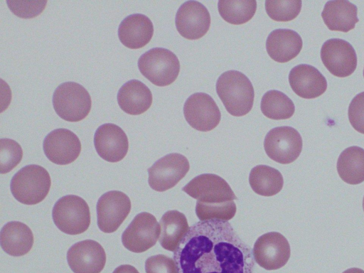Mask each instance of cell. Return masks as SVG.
<instances>
[{
  "label": "cell",
  "mask_w": 364,
  "mask_h": 273,
  "mask_svg": "<svg viewBox=\"0 0 364 273\" xmlns=\"http://www.w3.org/2000/svg\"><path fill=\"white\" fill-rule=\"evenodd\" d=\"M220 16L228 23L243 24L254 16L257 10L255 0H220L218 4Z\"/></svg>",
  "instance_id": "29"
},
{
  "label": "cell",
  "mask_w": 364,
  "mask_h": 273,
  "mask_svg": "<svg viewBox=\"0 0 364 273\" xmlns=\"http://www.w3.org/2000/svg\"><path fill=\"white\" fill-rule=\"evenodd\" d=\"M236 213V205L233 200L221 203H205L196 202V213L200 221L220 220L228 221Z\"/></svg>",
  "instance_id": "30"
},
{
  "label": "cell",
  "mask_w": 364,
  "mask_h": 273,
  "mask_svg": "<svg viewBox=\"0 0 364 273\" xmlns=\"http://www.w3.org/2000/svg\"><path fill=\"white\" fill-rule=\"evenodd\" d=\"M6 4L16 16L23 18H32L42 13L47 1H6Z\"/></svg>",
  "instance_id": "33"
},
{
  "label": "cell",
  "mask_w": 364,
  "mask_h": 273,
  "mask_svg": "<svg viewBox=\"0 0 364 273\" xmlns=\"http://www.w3.org/2000/svg\"><path fill=\"white\" fill-rule=\"evenodd\" d=\"M189 162L178 153L164 156L148 168V182L156 191L163 192L175 186L188 173Z\"/></svg>",
  "instance_id": "8"
},
{
  "label": "cell",
  "mask_w": 364,
  "mask_h": 273,
  "mask_svg": "<svg viewBox=\"0 0 364 273\" xmlns=\"http://www.w3.org/2000/svg\"><path fill=\"white\" fill-rule=\"evenodd\" d=\"M302 146V139L299 132L289 126L272 129L264 141L267 155L282 164L294 161L299 156Z\"/></svg>",
  "instance_id": "7"
},
{
  "label": "cell",
  "mask_w": 364,
  "mask_h": 273,
  "mask_svg": "<svg viewBox=\"0 0 364 273\" xmlns=\"http://www.w3.org/2000/svg\"><path fill=\"white\" fill-rule=\"evenodd\" d=\"M183 114L188 124L200 132L211 131L218 125L221 119L217 104L205 92L194 93L186 100Z\"/></svg>",
  "instance_id": "12"
},
{
  "label": "cell",
  "mask_w": 364,
  "mask_h": 273,
  "mask_svg": "<svg viewBox=\"0 0 364 273\" xmlns=\"http://www.w3.org/2000/svg\"><path fill=\"white\" fill-rule=\"evenodd\" d=\"M348 114L354 129L364 134V92L356 95L351 100Z\"/></svg>",
  "instance_id": "34"
},
{
  "label": "cell",
  "mask_w": 364,
  "mask_h": 273,
  "mask_svg": "<svg viewBox=\"0 0 364 273\" xmlns=\"http://www.w3.org/2000/svg\"><path fill=\"white\" fill-rule=\"evenodd\" d=\"M303 41L296 31L278 28L272 31L266 41V50L270 58L278 63H287L301 50Z\"/></svg>",
  "instance_id": "21"
},
{
  "label": "cell",
  "mask_w": 364,
  "mask_h": 273,
  "mask_svg": "<svg viewBox=\"0 0 364 273\" xmlns=\"http://www.w3.org/2000/svg\"><path fill=\"white\" fill-rule=\"evenodd\" d=\"M249 182L252 189L263 196H272L282 188L284 180L276 168L266 165H258L252 168Z\"/></svg>",
  "instance_id": "27"
},
{
  "label": "cell",
  "mask_w": 364,
  "mask_h": 273,
  "mask_svg": "<svg viewBox=\"0 0 364 273\" xmlns=\"http://www.w3.org/2000/svg\"><path fill=\"white\" fill-rule=\"evenodd\" d=\"M51 185L48 171L38 165H27L11 178L10 188L13 196L25 205H35L47 196Z\"/></svg>",
  "instance_id": "3"
},
{
  "label": "cell",
  "mask_w": 364,
  "mask_h": 273,
  "mask_svg": "<svg viewBox=\"0 0 364 273\" xmlns=\"http://www.w3.org/2000/svg\"><path fill=\"white\" fill-rule=\"evenodd\" d=\"M289 82L292 90L305 99L318 97L327 89L325 77L315 67L307 64L294 67L289 74Z\"/></svg>",
  "instance_id": "19"
},
{
  "label": "cell",
  "mask_w": 364,
  "mask_h": 273,
  "mask_svg": "<svg viewBox=\"0 0 364 273\" xmlns=\"http://www.w3.org/2000/svg\"><path fill=\"white\" fill-rule=\"evenodd\" d=\"M302 2L300 0L265 1V11L267 15L276 21H289L300 13Z\"/></svg>",
  "instance_id": "31"
},
{
  "label": "cell",
  "mask_w": 364,
  "mask_h": 273,
  "mask_svg": "<svg viewBox=\"0 0 364 273\" xmlns=\"http://www.w3.org/2000/svg\"><path fill=\"white\" fill-rule=\"evenodd\" d=\"M342 273H364V270L359 268L353 267L348 269L343 272Z\"/></svg>",
  "instance_id": "37"
},
{
  "label": "cell",
  "mask_w": 364,
  "mask_h": 273,
  "mask_svg": "<svg viewBox=\"0 0 364 273\" xmlns=\"http://www.w3.org/2000/svg\"><path fill=\"white\" fill-rule=\"evenodd\" d=\"M146 273H178L174 259L164 255L149 257L145 262Z\"/></svg>",
  "instance_id": "35"
},
{
  "label": "cell",
  "mask_w": 364,
  "mask_h": 273,
  "mask_svg": "<svg viewBox=\"0 0 364 273\" xmlns=\"http://www.w3.org/2000/svg\"><path fill=\"white\" fill-rule=\"evenodd\" d=\"M178 273H253L252 250L227 221L191 225L173 252Z\"/></svg>",
  "instance_id": "1"
},
{
  "label": "cell",
  "mask_w": 364,
  "mask_h": 273,
  "mask_svg": "<svg viewBox=\"0 0 364 273\" xmlns=\"http://www.w3.org/2000/svg\"><path fill=\"white\" fill-rule=\"evenodd\" d=\"M337 171L341 178L351 185L364 181V149L357 146L343 150L337 161Z\"/></svg>",
  "instance_id": "26"
},
{
  "label": "cell",
  "mask_w": 364,
  "mask_h": 273,
  "mask_svg": "<svg viewBox=\"0 0 364 273\" xmlns=\"http://www.w3.org/2000/svg\"><path fill=\"white\" fill-rule=\"evenodd\" d=\"M216 92L231 115L242 117L252 109L255 97L253 85L241 72L228 70L221 74L216 82Z\"/></svg>",
  "instance_id": "2"
},
{
  "label": "cell",
  "mask_w": 364,
  "mask_h": 273,
  "mask_svg": "<svg viewBox=\"0 0 364 273\" xmlns=\"http://www.w3.org/2000/svg\"><path fill=\"white\" fill-rule=\"evenodd\" d=\"M119 107L126 113L138 115L145 112L152 103V94L142 82L131 80L124 84L117 93Z\"/></svg>",
  "instance_id": "23"
},
{
  "label": "cell",
  "mask_w": 364,
  "mask_h": 273,
  "mask_svg": "<svg viewBox=\"0 0 364 273\" xmlns=\"http://www.w3.org/2000/svg\"><path fill=\"white\" fill-rule=\"evenodd\" d=\"M46 157L58 165L73 162L81 151V143L75 134L69 129L59 128L50 132L43 143Z\"/></svg>",
  "instance_id": "15"
},
{
  "label": "cell",
  "mask_w": 364,
  "mask_h": 273,
  "mask_svg": "<svg viewBox=\"0 0 364 273\" xmlns=\"http://www.w3.org/2000/svg\"><path fill=\"white\" fill-rule=\"evenodd\" d=\"M94 145L98 155L109 162L123 159L129 149L128 138L119 126L107 123L100 126L94 135Z\"/></svg>",
  "instance_id": "18"
},
{
  "label": "cell",
  "mask_w": 364,
  "mask_h": 273,
  "mask_svg": "<svg viewBox=\"0 0 364 273\" xmlns=\"http://www.w3.org/2000/svg\"><path fill=\"white\" fill-rule=\"evenodd\" d=\"M289 242L281 233H265L256 240L252 254L255 261L267 270L278 269L284 266L290 257Z\"/></svg>",
  "instance_id": "10"
},
{
  "label": "cell",
  "mask_w": 364,
  "mask_h": 273,
  "mask_svg": "<svg viewBox=\"0 0 364 273\" xmlns=\"http://www.w3.org/2000/svg\"><path fill=\"white\" fill-rule=\"evenodd\" d=\"M261 111L267 118L272 119H287L294 113L295 107L292 100L284 93L272 90L262 97Z\"/></svg>",
  "instance_id": "28"
},
{
  "label": "cell",
  "mask_w": 364,
  "mask_h": 273,
  "mask_svg": "<svg viewBox=\"0 0 364 273\" xmlns=\"http://www.w3.org/2000/svg\"><path fill=\"white\" fill-rule=\"evenodd\" d=\"M159 223L160 245L164 249L174 252L189 229L185 215L178 210H168L163 215Z\"/></svg>",
  "instance_id": "25"
},
{
  "label": "cell",
  "mask_w": 364,
  "mask_h": 273,
  "mask_svg": "<svg viewBox=\"0 0 364 273\" xmlns=\"http://www.w3.org/2000/svg\"><path fill=\"white\" fill-rule=\"evenodd\" d=\"M52 216L57 228L68 235L81 234L90 224V208L87 202L75 195L59 198L53 206Z\"/></svg>",
  "instance_id": "6"
},
{
  "label": "cell",
  "mask_w": 364,
  "mask_h": 273,
  "mask_svg": "<svg viewBox=\"0 0 364 273\" xmlns=\"http://www.w3.org/2000/svg\"><path fill=\"white\" fill-rule=\"evenodd\" d=\"M182 191L205 203H221L237 199L229 184L213 173H203L195 177Z\"/></svg>",
  "instance_id": "13"
},
{
  "label": "cell",
  "mask_w": 364,
  "mask_h": 273,
  "mask_svg": "<svg viewBox=\"0 0 364 273\" xmlns=\"http://www.w3.org/2000/svg\"><path fill=\"white\" fill-rule=\"evenodd\" d=\"M176 27L181 36L188 40L202 38L210 26V16L206 7L197 1H187L178 9Z\"/></svg>",
  "instance_id": "16"
},
{
  "label": "cell",
  "mask_w": 364,
  "mask_h": 273,
  "mask_svg": "<svg viewBox=\"0 0 364 273\" xmlns=\"http://www.w3.org/2000/svg\"><path fill=\"white\" fill-rule=\"evenodd\" d=\"M131 200L123 192L110 191L98 199L97 203V226L105 233L116 231L131 210Z\"/></svg>",
  "instance_id": "11"
},
{
  "label": "cell",
  "mask_w": 364,
  "mask_h": 273,
  "mask_svg": "<svg viewBox=\"0 0 364 273\" xmlns=\"http://www.w3.org/2000/svg\"><path fill=\"white\" fill-rule=\"evenodd\" d=\"M1 173H6L14 169L21 161L23 150L16 141L11 139L0 140Z\"/></svg>",
  "instance_id": "32"
},
{
  "label": "cell",
  "mask_w": 364,
  "mask_h": 273,
  "mask_svg": "<svg viewBox=\"0 0 364 273\" xmlns=\"http://www.w3.org/2000/svg\"><path fill=\"white\" fill-rule=\"evenodd\" d=\"M53 106L60 118L75 122L88 115L92 101L89 92L83 86L75 82H65L54 91Z\"/></svg>",
  "instance_id": "5"
},
{
  "label": "cell",
  "mask_w": 364,
  "mask_h": 273,
  "mask_svg": "<svg viewBox=\"0 0 364 273\" xmlns=\"http://www.w3.org/2000/svg\"><path fill=\"white\" fill-rule=\"evenodd\" d=\"M161 228L151 213L137 214L122 235V242L128 250L141 253L156 245Z\"/></svg>",
  "instance_id": "9"
},
{
  "label": "cell",
  "mask_w": 364,
  "mask_h": 273,
  "mask_svg": "<svg viewBox=\"0 0 364 273\" xmlns=\"http://www.w3.org/2000/svg\"><path fill=\"white\" fill-rule=\"evenodd\" d=\"M112 273H139V271L132 265L122 264L117 267Z\"/></svg>",
  "instance_id": "36"
},
{
  "label": "cell",
  "mask_w": 364,
  "mask_h": 273,
  "mask_svg": "<svg viewBox=\"0 0 364 273\" xmlns=\"http://www.w3.org/2000/svg\"><path fill=\"white\" fill-rule=\"evenodd\" d=\"M67 261L74 273H100L106 263V254L99 242L85 240L69 248Z\"/></svg>",
  "instance_id": "17"
},
{
  "label": "cell",
  "mask_w": 364,
  "mask_h": 273,
  "mask_svg": "<svg viewBox=\"0 0 364 273\" xmlns=\"http://www.w3.org/2000/svg\"><path fill=\"white\" fill-rule=\"evenodd\" d=\"M321 58L327 70L338 77L350 75L357 66L355 49L350 43L340 38H331L324 42Z\"/></svg>",
  "instance_id": "14"
},
{
  "label": "cell",
  "mask_w": 364,
  "mask_h": 273,
  "mask_svg": "<svg viewBox=\"0 0 364 273\" xmlns=\"http://www.w3.org/2000/svg\"><path fill=\"white\" fill-rule=\"evenodd\" d=\"M363 77H364V69H363Z\"/></svg>",
  "instance_id": "39"
},
{
  "label": "cell",
  "mask_w": 364,
  "mask_h": 273,
  "mask_svg": "<svg viewBox=\"0 0 364 273\" xmlns=\"http://www.w3.org/2000/svg\"><path fill=\"white\" fill-rule=\"evenodd\" d=\"M1 247L9 255L27 254L33 245V235L28 225L18 221L5 224L1 230Z\"/></svg>",
  "instance_id": "24"
},
{
  "label": "cell",
  "mask_w": 364,
  "mask_h": 273,
  "mask_svg": "<svg viewBox=\"0 0 364 273\" xmlns=\"http://www.w3.org/2000/svg\"><path fill=\"white\" fill-rule=\"evenodd\" d=\"M154 34V26L146 16L134 14L125 17L119 24L118 36L127 48L138 49L146 46Z\"/></svg>",
  "instance_id": "20"
},
{
  "label": "cell",
  "mask_w": 364,
  "mask_h": 273,
  "mask_svg": "<svg viewBox=\"0 0 364 273\" xmlns=\"http://www.w3.org/2000/svg\"><path fill=\"white\" fill-rule=\"evenodd\" d=\"M358 8L346 0L328 1L326 3L321 17L331 31L347 33L353 30L359 21Z\"/></svg>",
  "instance_id": "22"
},
{
  "label": "cell",
  "mask_w": 364,
  "mask_h": 273,
  "mask_svg": "<svg viewBox=\"0 0 364 273\" xmlns=\"http://www.w3.org/2000/svg\"><path fill=\"white\" fill-rule=\"evenodd\" d=\"M363 210H364V197H363Z\"/></svg>",
  "instance_id": "38"
},
{
  "label": "cell",
  "mask_w": 364,
  "mask_h": 273,
  "mask_svg": "<svg viewBox=\"0 0 364 273\" xmlns=\"http://www.w3.org/2000/svg\"><path fill=\"white\" fill-rule=\"evenodd\" d=\"M140 73L151 83L164 87L173 82L180 71L177 56L164 48H154L142 54L138 60Z\"/></svg>",
  "instance_id": "4"
}]
</instances>
